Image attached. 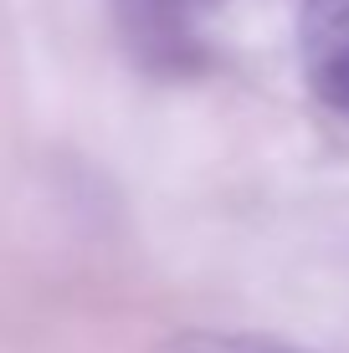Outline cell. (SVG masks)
Instances as JSON below:
<instances>
[{"label": "cell", "instance_id": "obj_1", "mask_svg": "<svg viewBox=\"0 0 349 353\" xmlns=\"http://www.w3.org/2000/svg\"><path fill=\"white\" fill-rule=\"evenodd\" d=\"M221 10V0H108L124 52L144 72L180 77L206 57V21Z\"/></svg>", "mask_w": 349, "mask_h": 353}, {"label": "cell", "instance_id": "obj_2", "mask_svg": "<svg viewBox=\"0 0 349 353\" xmlns=\"http://www.w3.org/2000/svg\"><path fill=\"white\" fill-rule=\"evenodd\" d=\"M298 36H303V52H334L349 41V0H303L298 6Z\"/></svg>", "mask_w": 349, "mask_h": 353}, {"label": "cell", "instance_id": "obj_3", "mask_svg": "<svg viewBox=\"0 0 349 353\" xmlns=\"http://www.w3.org/2000/svg\"><path fill=\"white\" fill-rule=\"evenodd\" d=\"M308 88L339 123H349V41L334 46V52L308 57Z\"/></svg>", "mask_w": 349, "mask_h": 353}, {"label": "cell", "instance_id": "obj_4", "mask_svg": "<svg viewBox=\"0 0 349 353\" xmlns=\"http://www.w3.org/2000/svg\"><path fill=\"white\" fill-rule=\"evenodd\" d=\"M160 353H308V348L257 338V333H175Z\"/></svg>", "mask_w": 349, "mask_h": 353}]
</instances>
